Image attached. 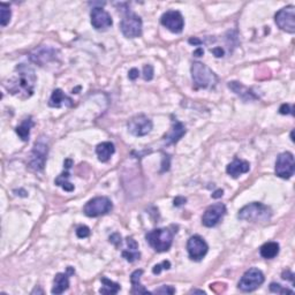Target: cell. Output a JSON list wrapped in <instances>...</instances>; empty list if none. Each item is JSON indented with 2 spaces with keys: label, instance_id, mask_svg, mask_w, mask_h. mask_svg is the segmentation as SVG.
Listing matches in <instances>:
<instances>
[{
  "label": "cell",
  "instance_id": "obj_44",
  "mask_svg": "<svg viewBox=\"0 0 295 295\" xmlns=\"http://www.w3.org/2000/svg\"><path fill=\"white\" fill-rule=\"evenodd\" d=\"M189 43L194 44V45H199V44L202 43V42L199 41V39H197V38H191V39H189Z\"/></svg>",
  "mask_w": 295,
  "mask_h": 295
},
{
  "label": "cell",
  "instance_id": "obj_43",
  "mask_svg": "<svg viewBox=\"0 0 295 295\" xmlns=\"http://www.w3.org/2000/svg\"><path fill=\"white\" fill-rule=\"evenodd\" d=\"M203 54H204V50H203V49H201V48H199L198 50H196L194 52L195 57H201V55H203Z\"/></svg>",
  "mask_w": 295,
  "mask_h": 295
},
{
  "label": "cell",
  "instance_id": "obj_20",
  "mask_svg": "<svg viewBox=\"0 0 295 295\" xmlns=\"http://www.w3.org/2000/svg\"><path fill=\"white\" fill-rule=\"evenodd\" d=\"M64 166H65V171L62 172L57 179H55L54 182L57 186L61 187L65 192H68V193L73 192L75 189V187L73 183H71L70 181H68V179H70V172H68V170L73 166V160L70 158L66 159L64 163Z\"/></svg>",
  "mask_w": 295,
  "mask_h": 295
},
{
  "label": "cell",
  "instance_id": "obj_9",
  "mask_svg": "<svg viewBox=\"0 0 295 295\" xmlns=\"http://www.w3.org/2000/svg\"><path fill=\"white\" fill-rule=\"evenodd\" d=\"M276 24L281 30L288 32V34H294L295 32V7L293 5L287 6V7L281 8L277 12Z\"/></svg>",
  "mask_w": 295,
  "mask_h": 295
},
{
  "label": "cell",
  "instance_id": "obj_17",
  "mask_svg": "<svg viewBox=\"0 0 295 295\" xmlns=\"http://www.w3.org/2000/svg\"><path fill=\"white\" fill-rule=\"evenodd\" d=\"M74 270L72 267L67 268L66 273H57L53 280V287H52V294H61L70 287V276L74 274Z\"/></svg>",
  "mask_w": 295,
  "mask_h": 295
},
{
  "label": "cell",
  "instance_id": "obj_41",
  "mask_svg": "<svg viewBox=\"0 0 295 295\" xmlns=\"http://www.w3.org/2000/svg\"><path fill=\"white\" fill-rule=\"evenodd\" d=\"M186 202H187V198L181 197V196H178V197H175L174 201H173V204H174V206H181L185 204Z\"/></svg>",
  "mask_w": 295,
  "mask_h": 295
},
{
  "label": "cell",
  "instance_id": "obj_5",
  "mask_svg": "<svg viewBox=\"0 0 295 295\" xmlns=\"http://www.w3.org/2000/svg\"><path fill=\"white\" fill-rule=\"evenodd\" d=\"M49 153V146L48 141L45 140V137H41L38 141H36L34 149H32L30 160H29V166L34 171H43L45 163L48 159Z\"/></svg>",
  "mask_w": 295,
  "mask_h": 295
},
{
  "label": "cell",
  "instance_id": "obj_39",
  "mask_svg": "<svg viewBox=\"0 0 295 295\" xmlns=\"http://www.w3.org/2000/svg\"><path fill=\"white\" fill-rule=\"evenodd\" d=\"M139 74H140L139 70H136V68H132V70H130V71H129V73H128L129 80H132V81L136 80V78L139 77Z\"/></svg>",
  "mask_w": 295,
  "mask_h": 295
},
{
  "label": "cell",
  "instance_id": "obj_45",
  "mask_svg": "<svg viewBox=\"0 0 295 295\" xmlns=\"http://www.w3.org/2000/svg\"><path fill=\"white\" fill-rule=\"evenodd\" d=\"M192 293H199V294H205L204 291H198V290H194L192 291Z\"/></svg>",
  "mask_w": 295,
  "mask_h": 295
},
{
  "label": "cell",
  "instance_id": "obj_7",
  "mask_svg": "<svg viewBox=\"0 0 295 295\" xmlns=\"http://www.w3.org/2000/svg\"><path fill=\"white\" fill-rule=\"evenodd\" d=\"M265 277L263 272L257 268H251L245 272L244 276L241 277L240 281H239L238 287L242 292H252L262 286Z\"/></svg>",
  "mask_w": 295,
  "mask_h": 295
},
{
  "label": "cell",
  "instance_id": "obj_23",
  "mask_svg": "<svg viewBox=\"0 0 295 295\" xmlns=\"http://www.w3.org/2000/svg\"><path fill=\"white\" fill-rule=\"evenodd\" d=\"M114 151H116V148H114V144L111 142H103L96 147L97 157L101 163L109 162Z\"/></svg>",
  "mask_w": 295,
  "mask_h": 295
},
{
  "label": "cell",
  "instance_id": "obj_26",
  "mask_svg": "<svg viewBox=\"0 0 295 295\" xmlns=\"http://www.w3.org/2000/svg\"><path fill=\"white\" fill-rule=\"evenodd\" d=\"M260 254L263 258H267V260H271V258H274L279 254V245L277 242L270 241L267 242L262 246L260 249Z\"/></svg>",
  "mask_w": 295,
  "mask_h": 295
},
{
  "label": "cell",
  "instance_id": "obj_15",
  "mask_svg": "<svg viewBox=\"0 0 295 295\" xmlns=\"http://www.w3.org/2000/svg\"><path fill=\"white\" fill-rule=\"evenodd\" d=\"M91 25L96 30L104 31L113 25L112 18L105 9L100 7H94L90 13Z\"/></svg>",
  "mask_w": 295,
  "mask_h": 295
},
{
  "label": "cell",
  "instance_id": "obj_40",
  "mask_svg": "<svg viewBox=\"0 0 295 295\" xmlns=\"http://www.w3.org/2000/svg\"><path fill=\"white\" fill-rule=\"evenodd\" d=\"M211 52H212V53H214L215 57H217V58L224 57V54H225V52H224V50H222L221 48H215V49H212Z\"/></svg>",
  "mask_w": 295,
  "mask_h": 295
},
{
  "label": "cell",
  "instance_id": "obj_35",
  "mask_svg": "<svg viewBox=\"0 0 295 295\" xmlns=\"http://www.w3.org/2000/svg\"><path fill=\"white\" fill-rule=\"evenodd\" d=\"M279 113L280 114H292V116H294V106L290 104H283L279 109Z\"/></svg>",
  "mask_w": 295,
  "mask_h": 295
},
{
  "label": "cell",
  "instance_id": "obj_25",
  "mask_svg": "<svg viewBox=\"0 0 295 295\" xmlns=\"http://www.w3.org/2000/svg\"><path fill=\"white\" fill-rule=\"evenodd\" d=\"M34 126L35 123L32 121L31 117H29L22 121V123L20 126L16 127L15 132L20 136V139L24 141V142H27V141H29V137H30V129Z\"/></svg>",
  "mask_w": 295,
  "mask_h": 295
},
{
  "label": "cell",
  "instance_id": "obj_10",
  "mask_svg": "<svg viewBox=\"0 0 295 295\" xmlns=\"http://www.w3.org/2000/svg\"><path fill=\"white\" fill-rule=\"evenodd\" d=\"M295 162L294 156L291 152H283L277 157L276 174L281 179H290L294 174Z\"/></svg>",
  "mask_w": 295,
  "mask_h": 295
},
{
  "label": "cell",
  "instance_id": "obj_4",
  "mask_svg": "<svg viewBox=\"0 0 295 295\" xmlns=\"http://www.w3.org/2000/svg\"><path fill=\"white\" fill-rule=\"evenodd\" d=\"M146 239L157 252H165L172 247L173 233L169 228H156L150 231Z\"/></svg>",
  "mask_w": 295,
  "mask_h": 295
},
{
  "label": "cell",
  "instance_id": "obj_19",
  "mask_svg": "<svg viewBox=\"0 0 295 295\" xmlns=\"http://www.w3.org/2000/svg\"><path fill=\"white\" fill-rule=\"evenodd\" d=\"M249 170H250V164L246 162V160H242L239 158H235L233 162L228 164L227 167H226V172H227V174L234 179H237L240 175L249 172Z\"/></svg>",
  "mask_w": 295,
  "mask_h": 295
},
{
  "label": "cell",
  "instance_id": "obj_16",
  "mask_svg": "<svg viewBox=\"0 0 295 295\" xmlns=\"http://www.w3.org/2000/svg\"><path fill=\"white\" fill-rule=\"evenodd\" d=\"M57 53L58 51L50 47H39L31 52L29 58H30L32 62L37 64L38 66H44L45 64H49L50 61L55 60Z\"/></svg>",
  "mask_w": 295,
  "mask_h": 295
},
{
  "label": "cell",
  "instance_id": "obj_1",
  "mask_svg": "<svg viewBox=\"0 0 295 295\" xmlns=\"http://www.w3.org/2000/svg\"><path fill=\"white\" fill-rule=\"evenodd\" d=\"M36 82L37 76L34 68L27 64H20L15 67L14 75L4 82V87L13 96L20 99H28L35 93Z\"/></svg>",
  "mask_w": 295,
  "mask_h": 295
},
{
  "label": "cell",
  "instance_id": "obj_18",
  "mask_svg": "<svg viewBox=\"0 0 295 295\" xmlns=\"http://www.w3.org/2000/svg\"><path fill=\"white\" fill-rule=\"evenodd\" d=\"M186 134V127L182 123H180L179 120H172V128L169 133L164 136V142L166 143V146L170 144H175L179 142V140Z\"/></svg>",
  "mask_w": 295,
  "mask_h": 295
},
{
  "label": "cell",
  "instance_id": "obj_3",
  "mask_svg": "<svg viewBox=\"0 0 295 295\" xmlns=\"http://www.w3.org/2000/svg\"><path fill=\"white\" fill-rule=\"evenodd\" d=\"M192 77L196 88L202 89H212L218 83V77L215 72L202 62H194L192 65Z\"/></svg>",
  "mask_w": 295,
  "mask_h": 295
},
{
  "label": "cell",
  "instance_id": "obj_2",
  "mask_svg": "<svg viewBox=\"0 0 295 295\" xmlns=\"http://www.w3.org/2000/svg\"><path fill=\"white\" fill-rule=\"evenodd\" d=\"M271 217V209L260 202H254L245 205L238 214L239 219L250 222H267L270 221Z\"/></svg>",
  "mask_w": 295,
  "mask_h": 295
},
{
  "label": "cell",
  "instance_id": "obj_11",
  "mask_svg": "<svg viewBox=\"0 0 295 295\" xmlns=\"http://www.w3.org/2000/svg\"><path fill=\"white\" fill-rule=\"evenodd\" d=\"M152 121L144 114H139V116L133 117L132 119L127 123L128 132L133 134L134 136H146L151 132L152 129Z\"/></svg>",
  "mask_w": 295,
  "mask_h": 295
},
{
  "label": "cell",
  "instance_id": "obj_24",
  "mask_svg": "<svg viewBox=\"0 0 295 295\" xmlns=\"http://www.w3.org/2000/svg\"><path fill=\"white\" fill-rule=\"evenodd\" d=\"M143 274V270H135L130 276V283H132V294H151L152 292H149L146 287L142 286L140 283L141 276Z\"/></svg>",
  "mask_w": 295,
  "mask_h": 295
},
{
  "label": "cell",
  "instance_id": "obj_12",
  "mask_svg": "<svg viewBox=\"0 0 295 295\" xmlns=\"http://www.w3.org/2000/svg\"><path fill=\"white\" fill-rule=\"evenodd\" d=\"M226 215V206L222 203H216V204L210 205L205 212L203 214L202 224L205 227H215L219 224L222 217Z\"/></svg>",
  "mask_w": 295,
  "mask_h": 295
},
{
  "label": "cell",
  "instance_id": "obj_31",
  "mask_svg": "<svg viewBox=\"0 0 295 295\" xmlns=\"http://www.w3.org/2000/svg\"><path fill=\"white\" fill-rule=\"evenodd\" d=\"M153 294H174L175 293V288L172 286H169V285H164V286H160L159 288H157L156 291L152 292Z\"/></svg>",
  "mask_w": 295,
  "mask_h": 295
},
{
  "label": "cell",
  "instance_id": "obj_14",
  "mask_svg": "<svg viewBox=\"0 0 295 295\" xmlns=\"http://www.w3.org/2000/svg\"><path fill=\"white\" fill-rule=\"evenodd\" d=\"M160 24L174 34H180L185 27V20L179 11H167L160 18Z\"/></svg>",
  "mask_w": 295,
  "mask_h": 295
},
{
  "label": "cell",
  "instance_id": "obj_27",
  "mask_svg": "<svg viewBox=\"0 0 295 295\" xmlns=\"http://www.w3.org/2000/svg\"><path fill=\"white\" fill-rule=\"evenodd\" d=\"M100 281L103 284V286L99 290V293L101 294H117L121 290L120 284L114 283V281L107 279V278L101 277Z\"/></svg>",
  "mask_w": 295,
  "mask_h": 295
},
{
  "label": "cell",
  "instance_id": "obj_38",
  "mask_svg": "<svg viewBox=\"0 0 295 295\" xmlns=\"http://www.w3.org/2000/svg\"><path fill=\"white\" fill-rule=\"evenodd\" d=\"M281 277H283V279L285 280H290L292 283H294V273L293 272H291L290 270L284 271L283 274H281Z\"/></svg>",
  "mask_w": 295,
  "mask_h": 295
},
{
  "label": "cell",
  "instance_id": "obj_13",
  "mask_svg": "<svg viewBox=\"0 0 295 295\" xmlns=\"http://www.w3.org/2000/svg\"><path fill=\"white\" fill-rule=\"evenodd\" d=\"M187 250L189 258L193 261H201L209 250V246L199 235H194L187 242Z\"/></svg>",
  "mask_w": 295,
  "mask_h": 295
},
{
  "label": "cell",
  "instance_id": "obj_36",
  "mask_svg": "<svg viewBox=\"0 0 295 295\" xmlns=\"http://www.w3.org/2000/svg\"><path fill=\"white\" fill-rule=\"evenodd\" d=\"M210 288H211V291H214L215 293H221V292H224L226 290V285L221 284V283H216V284L210 285Z\"/></svg>",
  "mask_w": 295,
  "mask_h": 295
},
{
  "label": "cell",
  "instance_id": "obj_37",
  "mask_svg": "<svg viewBox=\"0 0 295 295\" xmlns=\"http://www.w3.org/2000/svg\"><path fill=\"white\" fill-rule=\"evenodd\" d=\"M109 240L111 244H113L116 247H119V246H121V235L119 233H114L111 235V237L109 238Z\"/></svg>",
  "mask_w": 295,
  "mask_h": 295
},
{
  "label": "cell",
  "instance_id": "obj_28",
  "mask_svg": "<svg viewBox=\"0 0 295 295\" xmlns=\"http://www.w3.org/2000/svg\"><path fill=\"white\" fill-rule=\"evenodd\" d=\"M12 11L9 5L5 4V2H0V25L1 27H6L8 25V22L11 21Z\"/></svg>",
  "mask_w": 295,
  "mask_h": 295
},
{
  "label": "cell",
  "instance_id": "obj_32",
  "mask_svg": "<svg viewBox=\"0 0 295 295\" xmlns=\"http://www.w3.org/2000/svg\"><path fill=\"white\" fill-rule=\"evenodd\" d=\"M171 268V263L169 261H164L160 264H157L152 268V272L153 274H159L163 270H169Z\"/></svg>",
  "mask_w": 295,
  "mask_h": 295
},
{
  "label": "cell",
  "instance_id": "obj_33",
  "mask_svg": "<svg viewBox=\"0 0 295 295\" xmlns=\"http://www.w3.org/2000/svg\"><path fill=\"white\" fill-rule=\"evenodd\" d=\"M76 235L78 239H86L90 235V228L88 226H80L76 229Z\"/></svg>",
  "mask_w": 295,
  "mask_h": 295
},
{
  "label": "cell",
  "instance_id": "obj_22",
  "mask_svg": "<svg viewBox=\"0 0 295 295\" xmlns=\"http://www.w3.org/2000/svg\"><path fill=\"white\" fill-rule=\"evenodd\" d=\"M228 88L229 89L233 90L234 93L245 101H251V100H255L258 98V96H256V95L252 93L250 89H248L247 87H245L244 84H241L240 82H237V81L229 82Z\"/></svg>",
  "mask_w": 295,
  "mask_h": 295
},
{
  "label": "cell",
  "instance_id": "obj_42",
  "mask_svg": "<svg viewBox=\"0 0 295 295\" xmlns=\"http://www.w3.org/2000/svg\"><path fill=\"white\" fill-rule=\"evenodd\" d=\"M222 195H224V191H222V189H218V191H216L214 194H212V198H219L221 197Z\"/></svg>",
  "mask_w": 295,
  "mask_h": 295
},
{
  "label": "cell",
  "instance_id": "obj_30",
  "mask_svg": "<svg viewBox=\"0 0 295 295\" xmlns=\"http://www.w3.org/2000/svg\"><path fill=\"white\" fill-rule=\"evenodd\" d=\"M270 291L277 294H293L294 292L292 290H288L286 287H283L280 284L271 283L270 284Z\"/></svg>",
  "mask_w": 295,
  "mask_h": 295
},
{
  "label": "cell",
  "instance_id": "obj_8",
  "mask_svg": "<svg viewBox=\"0 0 295 295\" xmlns=\"http://www.w3.org/2000/svg\"><path fill=\"white\" fill-rule=\"evenodd\" d=\"M112 208L113 205L110 198L105 197V196H98V197L90 199L84 205L83 212L88 217H99V216L109 214Z\"/></svg>",
  "mask_w": 295,
  "mask_h": 295
},
{
  "label": "cell",
  "instance_id": "obj_6",
  "mask_svg": "<svg viewBox=\"0 0 295 295\" xmlns=\"http://www.w3.org/2000/svg\"><path fill=\"white\" fill-rule=\"evenodd\" d=\"M142 20L135 13L127 11L120 22V29L124 37L136 38L142 35Z\"/></svg>",
  "mask_w": 295,
  "mask_h": 295
},
{
  "label": "cell",
  "instance_id": "obj_29",
  "mask_svg": "<svg viewBox=\"0 0 295 295\" xmlns=\"http://www.w3.org/2000/svg\"><path fill=\"white\" fill-rule=\"evenodd\" d=\"M123 257L126 260L127 262H129V263H133V262H135L137 260H140L141 254L140 251H132V250H123Z\"/></svg>",
  "mask_w": 295,
  "mask_h": 295
},
{
  "label": "cell",
  "instance_id": "obj_34",
  "mask_svg": "<svg viewBox=\"0 0 295 295\" xmlns=\"http://www.w3.org/2000/svg\"><path fill=\"white\" fill-rule=\"evenodd\" d=\"M143 78L146 81H151L153 78V67L151 65H146L143 67Z\"/></svg>",
  "mask_w": 295,
  "mask_h": 295
},
{
  "label": "cell",
  "instance_id": "obj_21",
  "mask_svg": "<svg viewBox=\"0 0 295 295\" xmlns=\"http://www.w3.org/2000/svg\"><path fill=\"white\" fill-rule=\"evenodd\" d=\"M64 105L67 107H71L74 105V101L72 98L66 96L61 89H55L51 95L50 100H49V106L60 109V107L64 106Z\"/></svg>",
  "mask_w": 295,
  "mask_h": 295
}]
</instances>
